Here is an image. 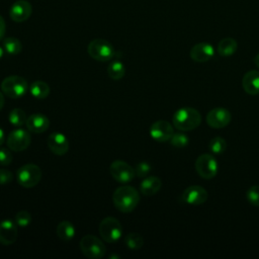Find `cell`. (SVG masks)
<instances>
[{"label": "cell", "instance_id": "15", "mask_svg": "<svg viewBox=\"0 0 259 259\" xmlns=\"http://www.w3.org/2000/svg\"><path fill=\"white\" fill-rule=\"evenodd\" d=\"M189 55L194 62L204 63L213 57L214 49L208 42H198L191 48Z\"/></svg>", "mask_w": 259, "mask_h": 259}, {"label": "cell", "instance_id": "26", "mask_svg": "<svg viewBox=\"0 0 259 259\" xmlns=\"http://www.w3.org/2000/svg\"><path fill=\"white\" fill-rule=\"evenodd\" d=\"M8 118H9L10 123L15 125V126H21V125L25 124L26 120H27L26 114H25L24 110H22L21 108L12 109L9 113Z\"/></svg>", "mask_w": 259, "mask_h": 259}, {"label": "cell", "instance_id": "8", "mask_svg": "<svg viewBox=\"0 0 259 259\" xmlns=\"http://www.w3.org/2000/svg\"><path fill=\"white\" fill-rule=\"evenodd\" d=\"M195 169L203 179H212L219 170L217 159L210 154H202L195 161Z\"/></svg>", "mask_w": 259, "mask_h": 259}, {"label": "cell", "instance_id": "16", "mask_svg": "<svg viewBox=\"0 0 259 259\" xmlns=\"http://www.w3.org/2000/svg\"><path fill=\"white\" fill-rule=\"evenodd\" d=\"M17 239V225L11 220H4L0 223V244L9 246Z\"/></svg>", "mask_w": 259, "mask_h": 259}, {"label": "cell", "instance_id": "21", "mask_svg": "<svg viewBox=\"0 0 259 259\" xmlns=\"http://www.w3.org/2000/svg\"><path fill=\"white\" fill-rule=\"evenodd\" d=\"M238 44L233 37H225L218 45V53L221 57L227 58L234 55L237 51Z\"/></svg>", "mask_w": 259, "mask_h": 259}, {"label": "cell", "instance_id": "17", "mask_svg": "<svg viewBox=\"0 0 259 259\" xmlns=\"http://www.w3.org/2000/svg\"><path fill=\"white\" fill-rule=\"evenodd\" d=\"M48 147L50 150L58 155L63 156L65 155L69 150V142L65 135L61 133H53L48 137Z\"/></svg>", "mask_w": 259, "mask_h": 259}, {"label": "cell", "instance_id": "7", "mask_svg": "<svg viewBox=\"0 0 259 259\" xmlns=\"http://www.w3.org/2000/svg\"><path fill=\"white\" fill-rule=\"evenodd\" d=\"M80 249L90 259H100L106 253L104 244L93 235H86L80 240Z\"/></svg>", "mask_w": 259, "mask_h": 259}, {"label": "cell", "instance_id": "6", "mask_svg": "<svg viewBox=\"0 0 259 259\" xmlns=\"http://www.w3.org/2000/svg\"><path fill=\"white\" fill-rule=\"evenodd\" d=\"M41 170L35 164H25L16 172L17 182L25 188L34 187L41 179Z\"/></svg>", "mask_w": 259, "mask_h": 259}, {"label": "cell", "instance_id": "5", "mask_svg": "<svg viewBox=\"0 0 259 259\" xmlns=\"http://www.w3.org/2000/svg\"><path fill=\"white\" fill-rule=\"evenodd\" d=\"M99 234L105 242L116 243L122 236L121 224L113 217L104 218L99 224Z\"/></svg>", "mask_w": 259, "mask_h": 259}, {"label": "cell", "instance_id": "11", "mask_svg": "<svg viewBox=\"0 0 259 259\" xmlns=\"http://www.w3.org/2000/svg\"><path fill=\"white\" fill-rule=\"evenodd\" d=\"M205 120L212 128H223L231 122L232 114L227 108L215 107L207 112Z\"/></svg>", "mask_w": 259, "mask_h": 259}, {"label": "cell", "instance_id": "33", "mask_svg": "<svg viewBox=\"0 0 259 259\" xmlns=\"http://www.w3.org/2000/svg\"><path fill=\"white\" fill-rule=\"evenodd\" d=\"M13 156L11 152L6 148H0V165L7 166L12 162Z\"/></svg>", "mask_w": 259, "mask_h": 259}, {"label": "cell", "instance_id": "1", "mask_svg": "<svg viewBox=\"0 0 259 259\" xmlns=\"http://www.w3.org/2000/svg\"><path fill=\"white\" fill-rule=\"evenodd\" d=\"M112 201L119 211L131 212L137 207L140 201V194L133 186H119L112 194Z\"/></svg>", "mask_w": 259, "mask_h": 259}, {"label": "cell", "instance_id": "29", "mask_svg": "<svg viewBox=\"0 0 259 259\" xmlns=\"http://www.w3.org/2000/svg\"><path fill=\"white\" fill-rule=\"evenodd\" d=\"M189 143V139L185 134L176 133L173 134L172 138L170 139V144L175 148H185Z\"/></svg>", "mask_w": 259, "mask_h": 259}, {"label": "cell", "instance_id": "20", "mask_svg": "<svg viewBox=\"0 0 259 259\" xmlns=\"http://www.w3.org/2000/svg\"><path fill=\"white\" fill-rule=\"evenodd\" d=\"M162 186V181L160 180V178L156 177V176H149V177H145L141 184H140V189L142 194H144L145 196H151L156 194L160 188Z\"/></svg>", "mask_w": 259, "mask_h": 259}, {"label": "cell", "instance_id": "27", "mask_svg": "<svg viewBox=\"0 0 259 259\" xmlns=\"http://www.w3.org/2000/svg\"><path fill=\"white\" fill-rule=\"evenodd\" d=\"M124 243L130 249L138 250L144 245V239L138 233H130L125 236Z\"/></svg>", "mask_w": 259, "mask_h": 259}, {"label": "cell", "instance_id": "31", "mask_svg": "<svg viewBox=\"0 0 259 259\" xmlns=\"http://www.w3.org/2000/svg\"><path fill=\"white\" fill-rule=\"evenodd\" d=\"M247 200L254 206H259V185L251 186L246 193Z\"/></svg>", "mask_w": 259, "mask_h": 259}, {"label": "cell", "instance_id": "10", "mask_svg": "<svg viewBox=\"0 0 259 259\" xmlns=\"http://www.w3.org/2000/svg\"><path fill=\"white\" fill-rule=\"evenodd\" d=\"M6 144L10 150L21 152L27 149L30 145V135L23 128H15L9 134Z\"/></svg>", "mask_w": 259, "mask_h": 259}, {"label": "cell", "instance_id": "3", "mask_svg": "<svg viewBox=\"0 0 259 259\" xmlns=\"http://www.w3.org/2000/svg\"><path fill=\"white\" fill-rule=\"evenodd\" d=\"M2 92L10 98H20L28 90L27 81L20 76H8L1 83Z\"/></svg>", "mask_w": 259, "mask_h": 259}, {"label": "cell", "instance_id": "34", "mask_svg": "<svg viewBox=\"0 0 259 259\" xmlns=\"http://www.w3.org/2000/svg\"><path fill=\"white\" fill-rule=\"evenodd\" d=\"M13 179V174L7 169H0V184H7Z\"/></svg>", "mask_w": 259, "mask_h": 259}, {"label": "cell", "instance_id": "32", "mask_svg": "<svg viewBox=\"0 0 259 259\" xmlns=\"http://www.w3.org/2000/svg\"><path fill=\"white\" fill-rule=\"evenodd\" d=\"M151 171V165L148 162H140L136 165L135 173L139 178H145Z\"/></svg>", "mask_w": 259, "mask_h": 259}, {"label": "cell", "instance_id": "12", "mask_svg": "<svg viewBox=\"0 0 259 259\" xmlns=\"http://www.w3.org/2000/svg\"><path fill=\"white\" fill-rule=\"evenodd\" d=\"M149 133L155 141L164 143L170 141L174 134V130L167 120H157L152 123Z\"/></svg>", "mask_w": 259, "mask_h": 259}, {"label": "cell", "instance_id": "28", "mask_svg": "<svg viewBox=\"0 0 259 259\" xmlns=\"http://www.w3.org/2000/svg\"><path fill=\"white\" fill-rule=\"evenodd\" d=\"M208 148L212 154L221 155L227 149V142L222 137H214L213 139L210 140Z\"/></svg>", "mask_w": 259, "mask_h": 259}, {"label": "cell", "instance_id": "13", "mask_svg": "<svg viewBox=\"0 0 259 259\" xmlns=\"http://www.w3.org/2000/svg\"><path fill=\"white\" fill-rule=\"evenodd\" d=\"M207 197V191L200 185H191L187 187L182 193L183 201L191 205L203 204Z\"/></svg>", "mask_w": 259, "mask_h": 259}, {"label": "cell", "instance_id": "22", "mask_svg": "<svg viewBox=\"0 0 259 259\" xmlns=\"http://www.w3.org/2000/svg\"><path fill=\"white\" fill-rule=\"evenodd\" d=\"M75 233H76V230H75L74 226L68 221L61 222L57 227L58 237L65 242L71 241L74 238Z\"/></svg>", "mask_w": 259, "mask_h": 259}, {"label": "cell", "instance_id": "39", "mask_svg": "<svg viewBox=\"0 0 259 259\" xmlns=\"http://www.w3.org/2000/svg\"><path fill=\"white\" fill-rule=\"evenodd\" d=\"M3 54H4V51H3V49L0 47V59L3 57Z\"/></svg>", "mask_w": 259, "mask_h": 259}, {"label": "cell", "instance_id": "24", "mask_svg": "<svg viewBox=\"0 0 259 259\" xmlns=\"http://www.w3.org/2000/svg\"><path fill=\"white\" fill-rule=\"evenodd\" d=\"M108 77L112 80H119L125 74V68L120 61H114L107 67Z\"/></svg>", "mask_w": 259, "mask_h": 259}, {"label": "cell", "instance_id": "37", "mask_svg": "<svg viewBox=\"0 0 259 259\" xmlns=\"http://www.w3.org/2000/svg\"><path fill=\"white\" fill-rule=\"evenodd\" d=\"M4 96H3V94H2V92H0V110L2 109V107H3V105H4Z\"/></svg>", "mask_w": 259, "mask_h": 259}, {"label": "cell", "instance_id": "14", "mask_svg": "<svg viewBox=\"0 0 259 259\" xmlns=\"http://www.w3.org/2000/svg\"><path fill=\"white\" fill-rule=\"evenodd\" d=\"M32 8L28 1L18 0L10 7L9 15L10 18L15 22H23L31 15Z\"/></svg>", "mask_w": 259, "mask_h": 259}, {"label": "cell", "instance_id": "30", "mask_svg": "<svg viewBox=\"0 0 259 259\" xmlns=\"http://www.w3.org/2000/svg\"><path fill=\"white\" fill-rule=\"evenodd\" d=\"M15 224L18 226V227H21V228H25L27 227L30 222H31V215L28 211L26 210H20L18 211L16 214H15Z\"/></svg>", "mask_w": 259, "mask_h": 259}, {"label": "cell", "instance_id": "18", "mask_svg": "<svg viewBox=\"0 0 259 259\" xmlns=\"http://www.w3.org/2000/svg\"><path fill=\"white\" fill-rule=\"evenodd\" d=\"M25 125L29 132L41 134L49 128L50 120L46 115L41 113H32L28 116Z\"/></svg>", "mask_w": 259, "mask_h": 259}, {"label": "cell", "instance_id": "23", "mask_svg": "<svg viewBox=\"0 0 259 259\" xmlns=\"http://www.w3.org/2000/svg\"><path fill=\"white\" fill-rule=\"evenodd\" d=\"M29 92L33 97L37 99H45L50 94V87L46 82L41 80H36L31 83L29 87Z\"/></svg>", "mask_w": 259, "mask_h": 259}, {"label": "cell", "instance_id": "35", "mask_svg": "<svg viewBox=\"0 0 259 259\" xmlns=\"http://www.w3.org/2000/svg\"><path fill=\"white\" fill-rule=\"evenodd\" d=\"M5 34V21L3 17L0 15V40L4 37Z\"/></svg>", "mask_w": 259, "mask_h": 259}, {"label": "cell", "instance_id": "4", "mask_svg": "<svg viewBox=\"0 0 259 259\" xmlns=\"http://www.w3.org/2000/svg\"><path fill=\"white\" fill-rule=\"evenodd\" d=\"M89 56L99 62H107L111 60L114 55L115 51L112 45L102 38H95L91 40L87 48Z\"/></svg>", "mask_w": 259, "mask_h": 259}, {"label": "cell", "instance_id": "2", "mask_svg": "<svg viewBox=\"0 0 259 259\" xmlns=\"http://www.w3.org/2000/svg\"><path fill=\"white\" fill-rule=\"evenodd\" d=\"M174 126L181 132H188L196 128L201 122V114L192 107H182L175 111L172 117Z\"/></svg>", "mask_w": 259, "mask_h": 259}, {"label": "cell", "instance_id": "25", "mask_svg": "<svg viewBox=\"0 0 259 259\" xmlns=\"http://www.w3.org/2000/svg\"><path fill=\"white\" fill-rule=\"evenodd\" d=\"M3 48L9 55H17L21 52L22 46L18 38L16 37H6L3 40Z\"/></svg>", "mask_w": 259, "mask_h": 259}, {"label": "cell", "instance_id": "36", "mask_svg": "<svg viewBox=\"0 0 259 259\" xmlns=\"http://www.w3.org/2000/svg\"><path fill=\"white\" fill-rule=\"evenodd\" d=\"M4 139H5V134H4V132L2 131V128L0 127V146L3 144Z\"/></svg>", "mask_w": 259, "mask_h": 259}, {"label": "cell", "instance_id": "38", "mask_svg": "<svg viewBox=\"0 0 259 259\" xmlns=\"http://www.w3.org/2000/svg\"><path fill=\"white\" fill-rule=\"evenodd\" d=\"M254 63H255V65L259 68V53L255 56V58H254Z\"/></svg>", "mask_w": 259, "mask_h": 259}, {"label": "cell", "instance_id": "9", "mask_svg": "<svg viewBox=\"0 0 259 259\" xmlns=\"http://www.w3.org/2000/svg\"><path fill=\"white\" fill-rule=\"evenodd\" d=\"M109 173L115 181L120 183H127L132 181L136 175L135 169L121 160H115L110 164Z\"/></svg>", "mask_w": 259, "mask_h": 259}, {"label": "cell", "instance_id": "19", "mask_svg": "<svg viewBox=\"0 0 259 259\" xmlns=\"http://www.w3.org/2000/svg\"><path fill=\"white\" fill-rule=\"evenodd\" d=\"M242 87L249 95L259 94V71H248L242 79Z\"/></svg>", "mask_w": 259, "mask_h": 259}]
</instances>
